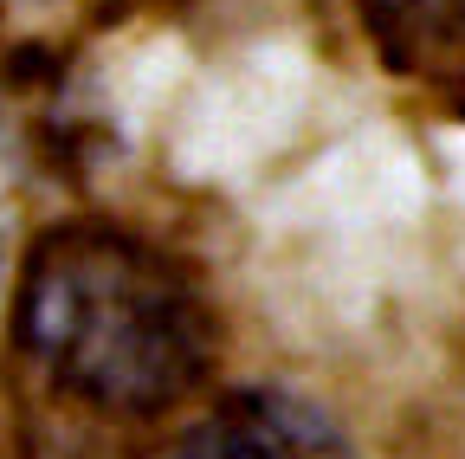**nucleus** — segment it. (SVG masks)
I'll use <instances>...</instances> for the list:
<instances>
[{
    "mask_svg": "<svg viewBox=\"0 0 465 459\" xmlns=\"http://www.w3.org/2000/svg\"><path fill=\"white\" fill-rule=\"evenodd\" d=\"M14 343L65 401L110 421H155L207 388L220 317L194 265L110 220L33 240L14 284Z\"/></svg>",
    "mask_w": 465,
    "mask_h": 459,
    "instance_id": "1",
    "label": "nucleus"
},
{
    "mask_svg": "<svg viewBox=\"0 0 465 459\" xmlns=\"http://www.w3.org/2000/svg\"><path fill=\"white\" fill-rule=\"evenodd\" d=\"M168 459H356V446L317 401L284 388H246L213 401L168 446Z\"/></svg>",
    "mask_w": 465,
    "mask_h": 459,
    "instance_id": "2",
    "label": "nucleus"
},
{
    "mask_svg": "<svg viewBox=\"0 0 465 459\" xmlns=\"http://www.w3.org/2000/svg\"><path fill=\"white\" fill-rule=\"evenodd\" d=\"M362 26L394 65H427L465 39V0H362Z\"/></svg>",
    "mask_w": 465,
    "mask_h": 459,
    "instance_id": "3",
    "label": "nucleus"
}]
</instances>
